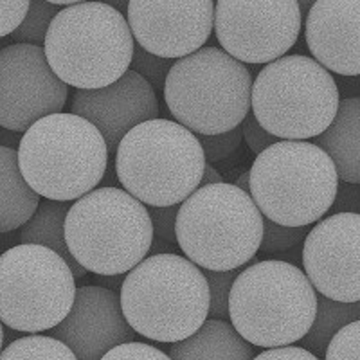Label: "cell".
<instances>
[{"label": "cell", "instance_id": "d6986e66", "mask_svg": "<svg viewBox=\"0 0 360 360\" xmlns=\"http://www.w3.org/2000/svg\"><path fill=\"white\" fill-rule=\"evenodd\" d=\"M315 144L332 157L340 182L360 184V98L340 99L335 119Z\"/></svg>", "mask_w": 360, "mask_h": 360}, {"label": "cell", "instance_id": "6da1fadb", "mask_svg": "<svg viewBox=\"0 0 360 360\" xmlns=\"http://www.w3.org/2000/svg\"><path fill=\"white\" fill-rule=\"evenodd\" d=\"M119 297L137 335L166 344L193 335L211 307L204 270L176 252L144 258L123 279Z\"/></svg>", "mask_w": 360, "mask_h": 360}, {"label": "cell", "instance_id": "3957f363", "mask_svg": "<svg viewBox=\"0 0 360 360\" xmlns=\"http://www.w3.org/2000/svg\"><path fill=\"white\" fill-rule=\"evenodd\" d=\"M317 297V290L297 265L263 259L238 272L229 295V319L252 346H290L310 332Z\"/></svg>", "mask_w": 360, "mask_h": 360}, {"label": "cell", "instance_id": "ffe728a7", "mask_svg": "<svg viewBox=\"0 0 360 360\" xmlns=\"http://www.w3.org/2000/svg\"><path fill=\"white\" fill-rule=\"evenodd\" d=\"M173 360H252V344L225 319H207L188 339L173 342Z\"/></svg>", "mask_w": 360, "mask_h": 360}, {"label": "cell", "instance_id": "ac0fdd59", "mask_svg": "<svg viewBox=\"0 0 360 360\" xmlns=\"http://www.w3.org/2000/svg\"><path fill=\"white\" fill-rule=\"evenodd\" d=\"M304 38L330 72L360 76V0H317L304 17Z\"/></svg>", "mask_w": 360, "mask_h": 360}, {"label": "cell", "instance_id": "e0dca14e", "mask_svg": "<svg viewBox=\"0 0 360 360\" xmlns=\"http://www.w3.org/2000/svg\"><path fill=\"white\" fill-rule=\"evenodd\" d=\"M72 114L89 119L114 153L124 135L137 124L159 117L155 89L135 70L101 89H78L70 103Z\"/></svg>", "mask_w": 360, "mask_h": 360}, {"label": "cell", "instance_id": "30bf717a", "mask_svg": "<svg viewBox=\"0 0 360 360\" xmlns=\"http://www.w3.org/2000/svg\"><path fill=\"white\" fill-rule=\"evenodd\" d=\"M339 105L332 72L303 54H285L266 63L252 83L250 112L278 139L317 137L332 124Z\"/></svg>", "mask_w": 360, "mask_h": 360}, {"label": "cell", "instance_id": "f546056e", "mask_svg": "<svg viewBox=\"0 0 360 360\" xmlns=\"http://www.w3.org/2000/svg\"><path fill=\"white\" fill-rule=\"evenodd\" d=\"M200 139L202 148H204L205 160L207 162H218V160H224L227 157L233 155L236 152L240 144L243 141V131L242 124L229 131H224V134L217 135H197Z\"/></svg>", "mask_w": 360, "mask_h": 360}, {"label": "cell", "instance_id": "7402d4cb", "mask_svg": "<svg viewBox=\"0 0 360 360\" xmlns=\"http://www.w3.org/2000/svg\"><path fill=\"white\" fill-rule=\"evenodd\" d=\"M70 205H72L70 202L49 200V198L41 200L37 213L20 227V242L49 247L69 263L76 278H83L89 274V270L83 269L74 259L65 240V220Z\"/></svg>", "mask_w": 360, "mask_h": 360}, {"label": "cell", "instance_id": "ab89813d", "mask_svg": "<svg viewBox=\"0 0 360 360\" xmlns=\"http://www.w3.org/2000/svg\"><path fill=\"white\" fill-rule=\"evenodd\" d=\"M99 2L110 4L112 8L119 9V11L123 13V11H127V9H128V2H130V0H99Z\"/></svg>", "mask_w": 360, "mask_h": 360}, {"label": "cell", "instance_id": "9a60e30c", "mask_svg": "<svg viewBox=\"0 0 360 360\" xmlns=\"http://www.w3.org/2000/svg\"><path fill=\"white\" fill-rule=\"evenodd\" d=\"M127 20L148 53L179 60L202 49L214 29V0H130Z\"/></svg>", "mask_w": 360, "mask_h": 360}, {"label": "cell", "instance_id": "5b68a950", "mask_svg": "<svg viewBox=\"0 0 360 360\" xmlns=\"http://www.w3.org/2000/svg\"><path fill=\"white\" fill-rule=\"evenodd\" d=\"M205 153L197 134L169 119H150L115 150L117 182L148 207L180 205L202 184Z\"/></svg>", "mask_w": 360, "mask_h": 360}, {"label": "cell", "instance_id": "f1b7e54d", "mask_svg": "<svg viewBox=\"0 0 360 360\" xmlns=\"http://www.w3.org/2000/svg\"><path fill=\"white\" fill-rule=\"evenodd\" d=\"M324 360H360V321L346 324L333 335Z\"/></svg>", "mask_w": 360, "mask_h": 360}, {"label": "cell", "instance_id": "d590c367", "mask_svg": "<svg viewBox=\"0 0 360 360\" xmlns=\"http://www.w3.org/2000/svg\"><path fill=\"white\" fill-rule=\"evenodd\" d=\"M252 360H321L303 346H281V348H269L254 356Z\"/></svg>", "mask_w": 360, "mask_h": 360}, {"label": "cell", "instance_id": "f35d334b", "mask_svg": "<svg viewBox=\"0 0 360 360\" xmlns=\"http://www.w3.org/2000/svg\"><path fill=\"white\" fill-rule=\"evenodd\" d=\"M234 184H236L240 189H243V191L250 193V172L243 173L242 176H238V180L234 182Z\"/></svg>", "mask_w": 360, "mask_h": 360}, {"label": "cell", "instance_id": "7c38bea8", "mask_svg": "<svg viewBox=\"0 0 360 360\" xmlns=\"http://www.w3.org/2000/svg\"><path fill=\"white\" fill-rule=\"evenodd\" d=\"M303 13L297 0H217L214 33L225 53L266 65L297 44Z\"/></svg>", "mask_w": 360, "mask_h": 360}, {"label": "cell", "instance_id": "7bdbcfd3", "mask_svg": "<svg viewBox=\"0 0 360 360\" xmlns=\"http://www.w3.org/2000/svg\"><path fill=\"white\" fill-rule=\"evenodd\" d=\"M2 346H4V323L0 321V353H2Z\"/></svg>", "mask_w": 360, "mask_h": 360}, {"label": "cell", "instance_id": "60d3db41", "mask_svg": "<svg viewBox=\"0 0 360 360\" xmlns=\"http://www.w3.org/2000/svg\"><path fill=\"white\" fill-rule=\"evenodd\" d=\"M297 2H299V8H301V13H303V17H307L310 8L317 2V0H297Z\"/></svg>", "mask_w": 360, "mask_h": 360}, {"label": "cell", "instance_id": "52a82bcc", "mask_svg": "<svg viewBox=\"0 0 360 360\" xmlns=\"http://www.w3.org/2000/svg\"><path fill=\"white\" fill-rule=\"evenodd\" d=\"M263 214L236 184L200 186L179 205L176 245L207 270H234L252 262L263 240Z\"/></svg>", "mask_w": 360, "mask_h": 360}, {"label": "cell", "instance_id": "74e56055", "mask_svg": "<svg viewBox=\"0 0 360 360\" xmlns=\"http://www.w3.org/2000/svg\"><path fill=\"white\" fill-rule=\"evenodd\" d=\"M172 245H175V243H169V242H166V240H162V238H155V236H153L152 249H150V256H153V254L176 252V250L173 249Z\"/></svg>", "mask_w": 360, "mask_h": 360}, {"label": "cell", "instance_id": "b9f144b4", "mask_svg": "<svg viewBox=\"0 0 360 360\" xmlns=\"http://www.w3.org/2000/svg\"><path fill=\"white\" fill-rule=\"evenodd\" d=\"M47 2L56 6H72V4H79V2H86V0H47Z\"/></svg>", "mask_w": 360, "mask_h": 360}, {"label": "cell", "instance_id": "7a4b0ae2", "mask_svg": "<svg viewBox=\"0 0 360 360\" xmlns=\"http://www.w3.org/2000/svg\"><path fill=\"white\" fill-rule=\"evenodd\" d=\"M101 131L78 114L38 119L18 143V164L27 184L44 198L74 202L98 188L108 169Z\"/></svg>", "mask_w": 360, "mask_h": 360}, {"label": "cell", "instance_id": "cb8c5ba5", "mask_svg": "<svg viewBox=\"0 0 360 360\" xmlns=\"http://www.w3.org/2000/svg\"><path fill=\"white\" fill-rule=\"evenodd\" d=\"M0 360H78L72 349L58 340L53 335H40V333H29V335L15 339L8 344Z\"/></svg>", "mask_w": 360, "mask_h": 360}, {"label": "cell", "instance_id": "8fae6325", "mask_svg": "<svg viewBox=\"0 0 360 360\" xmlns=\"http://www.w3.org/2000/svg\"><path fill=\"white\" fill-rule=\"evenodd\" d=\"M76 276L53 249L20 243L0 254V321L22 333L49 332L76 297Z\"/></svg>", "mask_w": 360, "mask_h": 360}, {"label": "cell", "instance_id": "1f68e13d", "mask_svg": "<svg viewBox=\"0 0 360 360\" xmlns=\"http://www.w3.org/2000/svg\"><path fill=\"white\" fill-rule=\"evenodd\" d=\"M31 0H0V38L11 37L24 22Z\"/></svg>", "mask_w": 360, "mask_h": 360}, {"label": "cell", "instance_id": "836d02e7", "mask_svg": "<svg viewBox=\"0 0 360 360\" xmlns=\"http://www.w3.org/2000/svg\"><path fill=\"white\" fill-rule=\"evenodd\" d=\"M242 131H243V141H245L247 146H249L256 155L279 141L276 135L266 131L265 128L259 124V121L256 119V115H254L252 112H249L247 117L243 119Z\"/></svg>", "mask_w": 360, "mask_h": 360}, {"label": "cell", "instance_id": "ba28073f", "mask_svg": "<svg viewBox=\"0 0 360 360\" xmlns=\"http://www.w3.org/2000/svg\"><path fill=\"white\" fill-rule=\"evenodd\" d=\"M339 173L323 148L307 141H278L256 155L250 197L276 224L304 227L332 209Z\"/></svg>", "mask_w": 360, "mask_h": 360}, {"label": "cell", "instance_id": "277c9868", "mask_svg": "<svg viewBox=\"0 0 360 360\" xmlns=\"http://www.w3.org/2000/svg\"><path fill=\"white\" fill-rule=\"evenodd\" d=\"M135 38L127 17L99 0L65 6L44 41L51 69L74 89H101L130 70Z\"/></svg>", "mask_w": 360, "mask_h": 360}, {"label": "cell", "instance_id": "603a6c76", "mask_svg": "<svg viewBox=\"0 0 360 360\" xmlns=\"http://www.w3.org/2000/svg\"><path fill=\"white\" fill-rule=\"evenodd\" d=\"M355 321H360V301L344 303V301H335V299L319 294L314 324H311L310 332L299 342L303 348L310 349L317 356L324 355L333 335L342 330L346 324L355 323Z\"/></svg>", "mask_w": 360, "mask_h": 360}, {"label": "cell", "instance_id": "2e32d148", "mask_svg": "<svg viewBox=\"0 0 360 360\" xmlns=\"http://www.w3.org/2000/svg\"><path fill=\"white\" fill-rule=\"evenodd\" d=\"M49 332L67 344L78 360H101L112 348L137 335L124 317L121 297L98 285L78 287L67 317Z\"/></svg>", "mask_w": 360, "mask_h": 360}, {"label": "cell", "instance_id": "4dcf8cb0", "mask_svg": "<svg viewBox=\"0 0 360 360\" xmlns=\"http://www.w3.org/2000/svg\"><path fill=\"white\" fill-rule=\"evenodd\" d=\"M101 360H173L168 353H164L162 349L150 346L146 342H137V340H130V342L119 344L115 348H112L107 355Z\"/></svg>", "mask_w": 360, "mask_h": 360}, {"label": "cell", "instance_id": "4fadbf2b", "mask_svg": "<svg viewBox=\"0 0 360 360\" xmlns=\"http://www.w3.org/2000/svg\"><path fill=\"white\" fill-rule=\"evenodd\" d=\"M69 85L51 69L41 45L0 49V128L24 134L45 115L62 112Z\"/></svg>", "mask_w": 360, "mask_h": 360}, {"label": "cell", "instance_id": "83f0119b", "mask_svg": "<svg viewBox=\"0 0 360 360\" xmlns=\"http://www.w3.org/2000/svg\"><path fill=\"white\" fill-rule=\"evenodd\" d=\"M204 274L209 283V295H211V307L209 317L211 319H229V295L233 283L238 276V269L234 270H207Z\"/></svg>", "mask_w": 360, "mask_h": 360}, {"label": "cell", "instance_id": "8992f818", "mask_svg": "<svg viewBox=\"0 0 360 360\" xmlns=\"http://www.w3.org/2000/svg\"><path fill=\"white\" fill-rule=\"evenodd\" d=\"M65 240L74 259L89 272L123 276L150 254L152 217L127 189L103 186L70 205Z\"/></svg>", "mask_w": 360, "mask_h": 360}, {"label": "cell", "instance_id": "9c48e42d", "mask_svg": "<svg viewBox=\"0 0 360 360\" xmlns=\"http://www.w3.org/2000/svg\"><path fill=\"white\" fill-rule=\"evenodd\" d=\"M252 74L247 63L218 47L179 58L164 85V101L176 123L197 135L240 127L252 107Z\"/></svg>", "mask_w": 360, "mask_h": 360}, {"label": "cell", "instance_id": "d4e9b609", "mask_svg": "<svg viewBox=\"0 0 360 360\" xmlns=\"http://www.w3.org/2000/svg\"><path fill=\"white\" fill-rule=\"evenodd\" d=\"M58 11H60V6L51 4L47 0H31L24 22L11 34L15 44L44 45L51 22L56 17Z\"/></svg>", "mask_w": 360, "mask_h": 360}, {"label": "cell", "instance_id": "8d00e7d4", "mask_svg": "<svg viewBox=\"0 0 360 360\" xmlns=\"http://www.w3.org/2000/svg\"><path fill=\"white\" fill-rule=\"evenodd\" d=\"M217 182H224V179H221L220 173L217 172V168H213V164L207 162V160H205L204 176H202V184H200V186L217 184Z\"/></svg>", "mask_w": 360, "mask_h": 360}, {"label": "cell", "instance_id": "d6a6232c", "mask_svg": "<svg viewBox=\"0 0 360 360\" xmlns=\"http://www.w3.org/2000/svg\"><path fill=\"white\" fill-rule=\"evenodd\" d=\"M150 217L153 224V236L162 238L166 242L176 245V214L179 205H168V207H150Z\"/></svg>", "mask_w": 360, "mask_h": 360}, {"label": "cell", "instance_id": "5bb4252c", "mask_svg": "<svg viewBox=\"0 0 360 360\" xmlns=\"http://www.w3.org/2000/svg\"><path fill=\"white\" fill-rule=\"evenodd\" d=\"M301 262L321 295L344 303L360 301V214L321 218L304 238Z\"/></svg>", "mask_w": 360, "mask_h": 360}, {"label": "cell", "instance_id": "484cf974", "mask_svg": "<svg viewBox=\"0 0 360 360\" xmlns=\"http://www.w3.org/2000/svg\"><path fill=\"white\" fill-rule=\"evenodd\" d=\"M263 225H265V231H263V240L258 252L270 254V256L294 250L295 247L304 242L307 234L310 233V229H308L310 225L288 227V225L276 224V221L269 220L265 217H263Z\"/></svg>", "mask_w": 360, "mask_h": 360}, {"label": "cell", "instance_id": "e575fe53", "mask_svg": "<svg viewBox=\"0 0 360 360\" xmlns=\"http://www.w3.org/2000/svg\"><path fill=\"white\" fill-rule=\"evenodd\" d=\"M335 213H359L360 214V184H349V182H339L337 197L332 209Z\"/></svg>", "mask_w": 360, "mask_h": 360}, {"label": "cell", "instance_id": "44dd1931", "mask_svg": "<svg viewBox=\"0 0 360 360\" xmlns=\"http://www.w3.org/2000/svg\"><path fill=\"white\" fill-rule=\"evenodd\" d=\"M40 202V195L22 175L18 150L0 144V234L22 227Z\"/></svg>", "mask_w": 360, "mask_h": 360}, {"label": "cell", "instance_id": "4316f807", "mask_svg": "<svg viewBox=\"0 0 360 360\" xmlns=\"http://www.w3.org/2000/svg\"><path fill=\"white\" fill-rule=\"evenodd\" d=\"M173 63H175V60H172V58H162L157 56V54L148 53L144 47H141V45L135 41L134 58H131L130 69L135 70L137 74H141V76H143V78L155 90L164 92L166 78H168Z\"/></svg>", "mask_w": 360, "mask_h": 360}]
</instances>
